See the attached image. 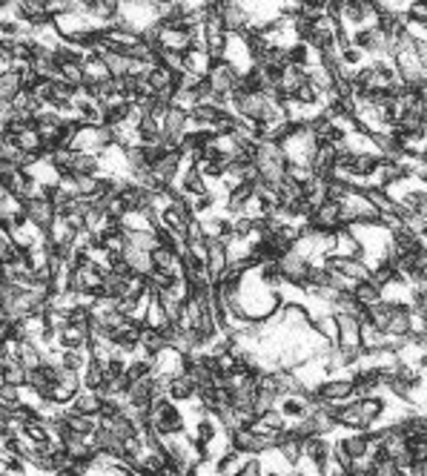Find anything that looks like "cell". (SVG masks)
<instances>
[{
    "label": "cell",
    "mask_w": 427,
    "mask_h": 476,
    "mask_svg": "<svg viewBox=\"0 0 427 476\" xmlns=\"http://www.w3.org/2000/svg\"><path fill=\"white\" fill-rule=\"evenodd\" d=\"M238 81H241V72L235 70V66H233L227 57H224V60H212V63H209L206 84L212 87V92H216V95H221V98H230V95L235 92Z\"/></svg>",
    "instance_id": "3957f363"
},
{
    "label": "cell",
    "mask_w": 427,
    "mask_h": 476,
    "mask_svg": "<svg viewBox=\"0 0 427 476\" xmlns=\"http://www.w3.org/2000/svg\"><path fill=\"white\" fill-rule=\"evenodd\" d=\"M218 18L227 35H244L250 29V15L244 4H218Z\"/></svg>",
    "instance_id": "5b68a950"
},
{
    "label": "cell",
    "mask_w": 427,
    "mask_h": 476,
    "mask_svg": "<svg viewBox=\"0 0 427 476\" xmlns=\"http://www.w3.org/2000/svg\"><path fill=\"white\" fill-rule=\"evenodd\" d=\"M170 345L164 342V336L158 330H144V336H140V350H144L147 356H161Z\"/></svg>",
    "instance_id": "4316f807"
},
{
    "label": "cell",
    "mask_w": 427,
    "mask_h": 476,
    "mask_svg": "<svg viewBox=\"0 0 427 476\" xmlns=\"http://www.w3.org/2000/svg\"><path fill=\"white\" fill-rule=\"evenodd\" d=\"M26 376H29V370L18 362V359H12V362H4V379H6V384H15V387H26Z\"/></svg>",
    "instance_id": "83f0119b"
},
{
    "label": "cell",
    "mask_w": 427,
    "mask_h": 476,
    "mask_svg": "<svg viewBox=\"0 0 427 476\" xmlns=\"http://www.w3.org/2000/svg\"><path fill=\"white\" fill-rule=\"evenodd\" d=\"M121 150H123V158H126V172H129V178L150 170L147 150L140 147V144H129V147H121Z\"/></svg>",
    "instance_id": "5bb4252c"
},
{
    "label": "cell",
    "mask_w": 427,
    "mask_h": 476,
    "mask_svg": "<svg viewBox=\"0 0 427 476\" xmlns=\"http://www.w3.org/2000/svg\"><path fill=\"white\" fill-rule=\"evenodd\" d=\"M4 476H29V462L21 456H6L4 462Z\"/></svg>",
    "instance_id": "1f68e13d"
},
{
    "label": "cell",
    "mask_w": 427,
    "mask_h": 476,
    "mask_svg": "<svg viewBox=\"0 0 427 476\" xmlns=\"http://www.w3.org/2000/svg\"><path fill=\"white\" fill-rule=\"evenodd\" d=\"M158 304L164 307V313L170 316V321L178 324V319H181V313H184V301H178L172 293H161V296H158Z\"/></svg>",
    "instance_id": "f546056e"
},
{
    "label": "cell",
    "mask_w": 427,
    "mask_h": 476,
    "mask_svg": "<svg viewBox=\"0 0 427 476\" xmlns=\"http://www.w3.org/2000/svg\"><path fill=\"white\" fill-rule=\"evenodd\" d=\"M167 324H172V321H170V316L164 313V307H161L158 301H147V310H144V327L161 333Z\"/></svg>",
    "instance_id": "484cf974"
},
{
    "label": "cell",
    "mask_w": 427,
    "mask_h": 476,
    "mask_svg": "<svg viewBox=\"0 0 427 476\" xmlns=\"http://www.w3.org/2000/svg\"><path fill=\"white\" fill-rule=\"evenodd\" d=\"M63 419H66L69 431L81 433V436H95V431H98V425H101L98 416H84V414L72 411V407H63Z\"/></svg>",
    "instance_id": "8fae6325"
},
{
    "label": "cell",
    "mask_w": 427,
    "mask_h": 476,
    "mask_svg": "<svg viewBox=\"0 0 427 476\" xmlns=\"http://www.w3.org/2000/svg\"><path fill=\"white\" fill-rule=\"evenodd\" d=\"M353 299L359 301L365 310H373L376 304H382L384 299H382V290L373 284V282H362L359 287H355V293H353Z\"/></svg>",
    "instance_id": "cb8c5ba5"
},
{
    "label": "cell",
    "mask_w": 427,
    "mask_h": 476,
    "mask_svg": "<svg viewBox=\"0 0 427 476\" xmlns=\"http://www.w3.org/2000/svg\"><path fill=\"white\" fill-rule=\"evenodd\" d=\"M69 407H72V411H78V414H84V416H98V414L104 411V399H101L95 390H81Z\"/></svg>",
    "instance_id": "2e32d148"
},
{
    "label": "cell",
    "mask_w": 427,
    "mask_h": 476,
    "mask_svg": "<svg viewBox=\"0 0 427 476\" xmlns=\"http://www.w3.org/2000/svg\"><path fill=\"white\" fill-rule=\"evenodd\" d=\"M6 384V379H4V365H0V387H4Z\"/></svg>",
    "instance_id": "e575fe53"
},
{
    "label": "cell",
    "mask_w": 427,
    "mask_h": 476,
    "mask_svg": "<svg viewBox=\"0 0 427 476\" xmlns=\"http://www.w3.org/2000/svg\"><path fill=\"white\" fill-rule=\"evenodd\" d=\"M310 267H313V261L304 258L299 250H290V253H284L278 258V270H281V276H284V284H290L299 293H304V287H307Z\"/></svg>",
    "instance_id": "7a4b0ae2"
},
{
    "label": "cell",
    "mask_w": 427,
    "mask_h": 476,
    "mask_svg": "<svg viewBox=\"0 0 427 476\" xmlns=\"http://www.w3.org/2000/svg\"><path fill=\"white\" fill-rule=\"evenodd\" d=\"M264 459L261 456H250L247 462H244V470L238 473V476H264Z\"/></svg>",
    "instance_id": "d6a6232c"
},
{
    "label": "cell",
    "mask_w": 427,
    "mask_h": 476,
    "mask_svg": "<svg viewBox=\"0 0 427 476\" xmlns=\"http://www.w3.org/2000/svg\"><path fill=\"white\" fill-rule=\"evenodd\" d=\"M184 370H187V359L178 350L167 348L161 356H155V376L175 379V376H184Z\"/></svg>",
    "instance_id": "ba28073f"
},
{
    "label": "cell",
    "mask_w": 427,
    "mask_h": 476,
    "mask_svg": "<svg viewBox=\"0 0 427 476\" xmlns=\"http://www.w3.org/2000/svg\"><path fill=\"white\" fill-rule=\"evenodd\" d=\"M98 57H104V63H106V70H109V75L112 78H126L129 75V70H132V60L123 55V52H106V55H98Z\"/></svg>",
    "instance_id": "603a6c76"
},
{
    "label": "cell",
    "mask_w": 427,
    "mask_h": 476,
    "mask_svg": "<svg viewBox=\"0 0 427 476\" xmlns=\"http://www.w3.org/2000/svg\"><path fill=\"white\" fill-rule=\"evenodd\" d=\"M21 72L18 70H6V72H0V101H12L21 95Z\"/></svg>",
    "instance_id": "7402d4cb"
},
{
    "label": "cell",
    "mask_w": 427,
    "mask_h": 476,
    "mask_svg": "<svg viewBox=\"0 0 427 476\" xmlns=\"http://www.w3.org/2000/svg\"><path fill=\"white\" fill-rule=\"evenodd\" d=\"M101 158L98 155H87V153H78L75 150V158H72V175H101Z\"/></svg>",
    "instance_id": "d4e9b609"
},
{
    "label": "cell",
    "mask_w": 427,
    "mask_h": 476,
    "mask_svg": "<svg viewBox=\"0 0 427 476\" xmlns=\"http://www.w3.org/2000/svg\"><path fill=\"white\" fill-rule=\"evenodd\" d=\"M109 78H112V75H109V70H106L104 57H98V55H87V57H84V87L104 84V81H109Z\"/></svg>",
    "instance_id": "4fadbf2b"
},
{
    "label": "cell",
    "mask_w": 427,
    "mask_h": 476,
    "mask_svg": "<svg viewBox=\"0 0 427 476\" xmlns=\"http://www.w3.org/2000/svg\"><path fill=\"white\" fill-rule=\"evenodd\" d=\"M278 393H270V390H258L255 393V404H253V414L255 416H264V414H270V411H275L278 407Z\"/></svg>",
    "instance_id": "f1b7e54d"
},
{
    "label": "cell",
    "mask_w": 427,
    "mask_h": 476,
    "mask_svg": "<svg viewBox=\"0 0 427 476\" xmlns=\"http://www.w3.org/2000/svg\"><path fill=\"white\" fill-rule=\"evenodd\" d=\"M376 467H379V476H407L393 459H384V462H379Z\"/></svg>",
    "instance_id": "836d02e7"
},
{
    "label": "cell",
    "mask_w": 427,
    "mask_h": 476,
    "mask_svg": "<svg viewBox=\"0 0 427 476\" xmlns=\"http://www.w3.org/2000/svg\"><path fill=\"white\" fill-rule=\"evenodd\" d=\"M227 267H230V253H227V247L218 244V241L206 244V273H209V279H212V287H216V282L227 273Z\"/></svg>",
    "instance_id": "52a82bcc"
},
{
    "label": "cell",
    "mask_w": 427,
    "mask_h": 476,
    "mask_svg": "<svg viewBox=\"0 0 427 476\" xmlns=\"http://www.w3.org/2000/svg\"><path fill=\"white\" fill-rule=\"evenodd\" d=\"M123 236H126V247H132V250H144V253H155L158 250V236H155V230H123Z\"/></svg>",
    "instance_id": "e0dca14e"
},
{
    "label": "cell",
    "mask_w": 427,
    "mask_h": 476,
    "mask_svg": "<svg viewBox=\"0 0 427 476\" xmlns=\"http://www.w3.org/2000/svg\"><path fill=\"white\" fill-rule=\"evenodd\" d=\"M195 384L189 382V376L184 373V376H175L172 382H170V399L175 402V404H184V402H192L195 399Z\"/></svg>",
    "instance_id": "44dd1931"
},
{
    "label": "cell",
    "mask_w": 427,
    "mask_h": 476,
    "mask_svg": "<svg viewBox=\"0 0 427 476\" xmlns=\"http://www.w3.org/2000/svg\"><path fill=\"white\" fill-rule=\"evenodd\" d=\"M57 345L60 350H75V348H87L89 345V330L78 327V324H69L57 333Z\"/></svg>",
    "instance_id": "7c38bea8"
},
{
    "label": "cell",
    "mask_w": 427,
    "mask_h": 476,
    "mask_svg": "<svg viewBox=\"0 0 427 476\" xmlns=\"http://www.w3.org/2000/svg\"><path fill=\"white\" fill-rule=\"evenodd\" d=\"M60 78H63L66 84H72L75 89L84 87V60H81V63H66V66H60Z\"/></svg>",
    "instance_id": "4dcf8cb0"
},
{
    "label": "cell",
    "mask_w": 427,
    "mask_h": 476,
    "mask_svg": "<svg viewBox=\"0 0 427 476\" xmlns=\"http://www.w3.org/2000/svg\"><path fill=\"white\" fill-rule=\"evenodd\" d=\"M178 189H181L187 198H198V195H206V192H209V181L201 175L198 167H189L187 172H181V178H178Z\"/></svg>",
    "instance_id": "30bf717a"
},
{
    "label": "cell",
    "mask_w": 427,
    "mask_h": 476,
    "mask_svg": "<svg viewBox=\"0 0 427 476\" xmlns=\"http://www.w3.org/2000/svg\"><path fill=\"white\" fill-rule=\"evenodd\" d=\"M23 210H26L29 224H32L35 230H40L43 236H46V233L52 230V224L57 221V213H55V207H52L46 198H32V201H26Z\"/></svg>",
    "instance_id": "277c9868"
},
{
    "label": "cell",
    "mask_w": 427,
    "mask_h": 476,
    "mask_svg": "<svg viewBox=\"0 0 427 476\" xmlns=\"http://www.w3.org/2000/svg\"><path fill=\"white\" fill-rule=\"evenodd\" d=\"M123 261H126V270H129L132 276L150 279V276L155 273L152 253H144V250H132V247H126V253H123Z\"/></svg>",
    "instance_id": "9c48e42d"
},
{
    "label": "cell",
    "mask_w": 427,
    "mask_h": 476,
    "mask_svg": "<svg viewBox=\"0 0 427 476\" xmlns=\"http://www.w3.org/2000/svg\"><path fill=\"white\" fill-rule=\"evenodd\" d=\"M43 353L46 348L40 342H35V338H29V342L21 345V353H18V362L26 367V370H38L43 365Z\"/></svg>",
    "instance_id": "ac0fdd59"
},
{
    "label": "cell",
    "mask_w": 427,
    "mask_h": 476,
    "mask_svg": "<svg viewBox=\"0 0 427 476\" xmlns=\"http://www.w3.org/2000/svg\"><path fill=\"white\" fill-rule=\"evenodd\" d=\"M81 379H84V390H101L104 382H106V362L92 359L87 365V370L81 373Z\"/></svg>",
    "instance_id": "ffe728a7"
},
{
    "label": "cell",
    "mask_w": 427,
    "mask_h": 476,
    "mask_svg": "<svg viewBox=\"0 0 427 476\" xmlns=\"http://www.w3.org/2000/svg\"><path fill=\"white\" fill-rule=\"evenodd\" d=\"M126 279L129 276H123V273H109L104 276V287H101V296L104 299H115V301H121L123 296H126ZM98 299V296H95Z\"/></svg>",
    "instance_id": "d6986e66"
},
{
    "label": "cell",
    "mask_w": 427,
    "mask_h": 476,
    "mask_svg": "<svg viewBox=\"0 0 427 476\" xmlns=\"http://www.w3.org/2000/svg\"><path fill=\"white\" fill-rule=\"evenodd\" d=\"M115 147V135H112V129L109 126H84L81 123V129H78V135H75V147L72 150H78V153H87V155H104L106 150H112Z\"/></svg>",
    "instance_id": "6da1fadb"
},
{
    "label": "cell",
    "mask_w": 427,
    "mask_h": 476,
    "mask_svg": "<svg viewBox=\"0 0 427 476\" xmlns=\"http://www.w3.org/2000/svg\"><path fill=\"white\" fill-rule=\"evenodd\" d=\"M421 161H424V164H427V153H424V155H421Z\"/></svg>",
    "instance_id": "8d00e7d4"
},
{
    "label": "cell",
    "mask_w": 427,
    "mask_h": 476,
    "mask_svg": "<svg viewBox=\"0 0 427 476\" xmlns=\"http://www.w3.org/2000/svg\"><path fill=\"white\" fill-rule=\"evenodd\" d=\"M424 138H427V115H424Z\"/></svg>",
    "instance_id": "d590c367"
},
{
    "label": "cell",
    "mask_w": 427,
    "mask_h": 476,
    "mask_svg": "<svg viewBox=\"0 0 427 476\" xmlns=\"http://www.w3.org/2000/svg\"><path fill=\"white\" fill-rule=\"evenodd\" d=\"M338 445L353 456V459H362L370 453V439L367 433H355V431H344V436L338 439Z\"/></svg>",
    "instance_id": "9a60e30c"
},
{
    "label": "cell",
    "mask_w": 427,
    "mask_h": 476,
    "mask_svg": "<svg viewBox=\"0 0 427 476\" xmlns=\"http://www.w3.org/2000/svg\"><path fill=\"white\" fill-rule=\"evenodd\" d=\"M316 396L318 399H324V402H330V404H347V402H353L355 399V390H353V382L344 376V379H327L318 390H316Z\"/></svg>",
    "instance_id": "8992f818"
}]
</instances>
